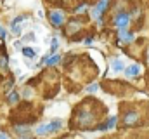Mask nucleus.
<instances>
[{
    "mask_svg": "<svg viewBox=\"0 0 149 139\" xmlns=\"http://www.w3.org/2000/svg\"><path fill=\"white\" fill-rule=\"evenodd\" d=\"M95 104L97 101H94L92 98L81 101L76 108L73 110L71 120H70V127L71 129H80V131H90L95 129V122L99 118V115L102 111H95Z\"/></svg>",
    "mask_w": 149,
    "mask_h": 139,
    "instance_id": "nucleus-1",
    "label": "nucleus"
},
{
    "mask_svg": "<svg viewBox=\"0 0 149 139\" xmlns=\"http://www.w3.org/2000/svg\"><path fill=\"white\" fill-rule=\"evenodd\" d=\"M37 120V113H35V106L30 101L19 103L16 106V110L10 113V122L14 125H28L31 122Z\"/></svg>",
    "mask_w": 149,
    "mask_h": 139,
    "instance_id": "nucleus-2",
    "label": "nucleus"
},
{
    "mask_svg": "<svg viewBox=\"0 0 149 139\" xmlns=\"http://www.w3.org/2000/svg\"><path fill=\"white\" fill-rule=\"evenodd\" d=\"M80 32H81V19H78V18H71V19L68 21L66 28H64V35L71 40L73 37L80 35Z\"/></svg>",
    "mask_w": 149,
    "mask_h": 139,
    "instance_id": "nucleus-3",
    "label": "nucleus"
},
{
    "mask_svg": "<svg viewBox=\"0 0 149 139\" xmlns=\"http://www.w3.org/2000/svg\"><path fill=\"white\" fill-rule=\"evenodd\" d=\"M49 21H50V25H52L54 28L63 26V23H64V12L59 11V9H52V11L49 12Z\"/></svg>",
    "mask_w": 149,
    "mask_h": 139,
    "instance_id": "nucleus-4",
    "label": "nucleus"
},
{
    "mask_svg": "<svg viewBox=\"0 0 149 139\" xmlns=\"http://www.w3.org/2000/svg\"><path fill=\"white\" fill-rule=\"evenodd\" d=\"M128 23H130V16H128L127 12H120V14H116V18H114V26H116L118 30L127 28Z\"/></svg>",
    "mask_w": 149,
    "mask_h": 139,
    "instance_id": "nucleus-5",
    "label": "nucleus"
},
{
    "mask_svg": "<svg viewBox=\"0 0 149 139\" xmlns=\"http://www.w3.org/2000/svg\"><path fill=\"white\" fill-rule=\"evenodd\" d=\"M121 122H123V125H127V127L137 125V122H139V113H137V111H127V113L123 115Z\"/></svg>",
    "mask_w": 149,
    "mask_h": 139,
    "instance_id": "nucleus-6",
    "label": "nucleus"
},
{
    "mask_svg": "<svg viewBox=\"0 0 149 139\" xmlns=\"http://www.w3.org/2000/svg\"><path fill=\"white\" fill-rule=\"evenodd\" d=\"M24 19H26V16H17V18L12 19V23H10V32H12V35L21 33V30H23V21H24Z\"/></svg>",
    "mask_w": 149,
    "mask_h": 139,
    "instance_id": "nucleus-7",
    "label": "nucleus"
},
{
    "mask_svg": "<svg viewBox=\"0 0 149 139\" xmlns=\"http://www.w3.org/2000/svg\"><path fill=\"white\" fill-rule=\"evenodd\" d=\"M106 7H108V0H99V2H97V5L94 7V16L99 19V18H101V14L104 12V9H106Z\"/></svg>",
    "mask_w": 149,
    "mask_h": 139,
    "instance_id": "nucleus-8",
    "label": "nucleus"
},
{
    "mask_svg": "<svg viewBox=\"0 0 149 139\" xmlns=\"http://www.w3.org/2000/svg\"><path fill=\"white\" fill-rule=\"evenodd\" d=\"M47 125H49V134H52V132H57V131L63 129V120L56 118V120H52V122L47 124Z\"/></svg>",
    "mask_w": 149,
    "mask_h": 139,
    "instance_id": "nucleus-9",
    "label": "nucleus"
},
{
    "mask_svg": "<svg viewBox=\"0 0 149 139\" xmlns=\"http://www.w3.org/2000/svg\"><path fill=\"white\" fill-rule=\"evenodd\" d=\"M14 131H16L21 138H31V132H30V127H28V125H16Z\"/></svg>",
    "mask_w": 149,
    "mask_h": 139,
    "instance_id": "nucleus-10",
    "label": "nucleus"
},
{
    "mask_svg": "<svg viewBox=\"0 0 149 139\" xmlns=\"http://www.w3.org/2000/svg\"><path fill=\"white\" fill-rule=\"evenodd\" d=\"M118 32H120V40H121L123 44H130V42L134 40V33L127 32L125 28H121V30H118Z\"/></svg>",
    "mask_w": 149,
    "mask_h": 139,
    "instance_id": "nucleus-11",
    "label": "nucleus"
},
{
    "mask_svg": "<svg viewBox=\"0 0 149 139\" xmlns=\"http://www.w3.org/2000/svg\"><path fill=\"white\" fill-rule=\"evenodd\" d=\"M139 73H141V66H139V65H130L128 68L125 70V75H127L128 78H130V77H137Z\"/></svg>",
    "mask_w": 149,
    "mask_h": 139,
    "instance_id": "nucleus-12",
    "label": "nucleus"
},
{
    "mask_svg": "<svg viewBox=\"0 0 149 139\" xmlns=\"http://www.w3.org/2000/svg\"><path fill=\"white\" fill-rule=\"evenodd\" d=\"M0 71L9 73V58L7 56H0Z\"/></svg>",
    "mask_w": 149,
    "mask_h": 139,
    "instance_id": "nucleus-13",
    "label": "nucleus"
},
{
    "mask_svg": "<svg viewBox=\"0 0 149 139\" xmlns=\"http://www.w3.org/2000/svg\"><path fill=\"white\" fill-rule=\"evenodd\" d=\"M61 63V56L59 54H49V59H47V65L49 66H56Z\"/></svg>",
    "mask_w": 149,
    "mask_h": 139,
    "instance_id": "nucleus-14",
    "label": "nucleus"
},
{
    "mask_svg": "<svg viewBox=\"0 0 149 139\" xmlns=\"http://www.w3.org/2000/svg\"><path fill=\"white\" fill-rule=\"evenodd\" d=\"M7 103H9V104H17V103H19V94H17V92H14V91H12V92H9V94H7Z\"/></svg>",
    "mask_w": 149,
    "mask_h": 139,
    "instance_id": "nucleus-15",
    "label": "nucleus"
},
{
    "mask_svg": "<svg viewBox=\"0 0 149 139\" xmlns=\"http://www.w3.org/2000/svg\"><path fill=\"white\" fill-rule=\"evenodd\" d=\"M23 54H24V58H28V59H33V58L37 56V52H35L31 47H23Z\"/></svg>",
    "mask_w": 149,
    "mask_h": 139,
    "instance_id": "nucleus-16",
    "label": "nucleus"
},
{
    "mask_svg": "<svg viewBox=\"0 0 149 139\" xmlns=\"http://www.w3.org/2000/svg\"><path fill=\"white\" fill-rule=\"evenodd\" d=\"M111 68H113V71H123V63H121L120 59H113Z\"/></svg>",
    "mask_w": 149,
    "mask_h": 139,
    "instance_id": "nucleus-17",
    "label": "nucleus"
},
{
    "mask_svg": "<svg viewBox=\"0 0 149 139\" xmlns=\"http://www.w3.org/2000/svg\"><path fill=\"white\" fill-rule=\"evenodd\" d=\"M35 132H37L38 136H45V134H49V125H38Z\"/></svg>",
    "mask_w": 149,
    "mask_h": 139,
    "instance_id": "nucleus-18",
    "label": "nucleus"
},
{
    "mask_svg": "<svg viewBox=\"0 0 149 139\" xmlns=\"http://www.w3.org/2000/svg\"><path fill=\"white\" fill-rule=\"evenodd\" d=\"M116 120H118L116 117H111V118H109V120L106 122V131H108V129H113V127H114V124H116Z\"/></svg>",
    "mask_w": 149,
    "mask_h": 139,
    "instance_id": "nucleus-19",
    "label": "nucleus"
},
{
    "mask_svg": "<svg viewBox=\"0 0 149 139\" xmlns=\"http://www.w3.org/2000/svg\"><path fill=\"white\" fill-rule=\"evenodd\" d=\"M57 47H59V42H57V40L54 38V40H52V44H50V52H52V54H56Z\"/></svg>",
    "mask_w": 149,
    "mask_h": 139,
    "instance_id": "nucleus-20",
    "label": "nucleus"
},
{
    "mask_svg": "<svg viewBox=\"0 0 149 139\" xmlns=\"http://www.w3.org/2000/svg\"><path fill=\"white\" fill-rule=\"evenodd\" d=\"M97 89H99V85H97V84H92L90 87H87V91H88V92H95Z\"/></svg>",
    "mask_w": 149,
    "mask_h": 139,
    "instance_id": "nucleus-21",
    "label": "nucleus"
},
{
    "mask_svg": "<svg viewBox=\"0 0 149 139\" xmlns=\"http://www.w3.org/2000/svg\"><path fill=\"white\" fill-rule=\"evenodd\" d=\"M92 40H94V37H92V35H88V37H87V38L83 40V44H87V45H90V44H92Z\"/></svg>",
    "mask_w": 149,
    "mask_h": 139,
    "instance_id": "nucleus-22",
    "label": "nucleus"
},
{
    "mask_svg": "<svg viewBox=\"0 0 149 139\" xmlns=\"http://www.w3.org/2000/svg\"><path fill=\"white\" fill-rule=\"evenodd\" d=\"M5 35H7V32L3 30V26H0V40H3V38H5Z\"/></svg>",
    "mask_w": 149,
    "mask_h": 139,
    "instance_id": "nucleus-23",
    "label": "nucleus"
},
{
    "mask_svg": "<svg viewBox=\"0 0 149 139\" xmlns=\"http://www.w3.org/2000/svg\"><path fill=\"white\" fill-rule=\"evenodd\" d=\"M26 40H35V33H28L24 37V42H26Z\"/></svg>",
    "mask_w": 149,
    "mask_h": 139,
    "instance_id": "nucleus-24",
    "label": "nucleus"
},
{
    "mask_svg": "<svg viewBox=\"0 0 149 139\" xmlns=\"http://www.w3.org/2000/svg\"><path fill=\"white\" fill-rule=\"evenodd\" d=\"M0 139H7V134L5 132H0Z\"/></svg>",
    "mask_w": 149,
    "mask_h": 139,
    "instance_id": "nucleus-25",
    "label": "nucleus"
}]
</instances>
